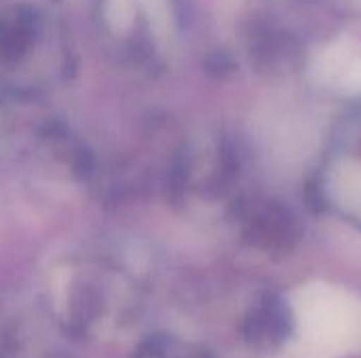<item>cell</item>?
Returning <instances> with one entry per match:
<instances>
[{
	"instance_id": "6da1fadb",
	"label": "cell",
	"mask_w": 361,
	"mask_h": 358,
	"mask_svg": "<svg viewBox=\"0 0 361 358\" xmlns=\"http://www.w3.org/2000/svg\"><path fill=\"white\" fill-rule=\"evenodd\" d=\"M294 319L302 346L317 357L341 358L361 350V302L336 287L300 289Z\"/></svg>"
}]
</instances>
